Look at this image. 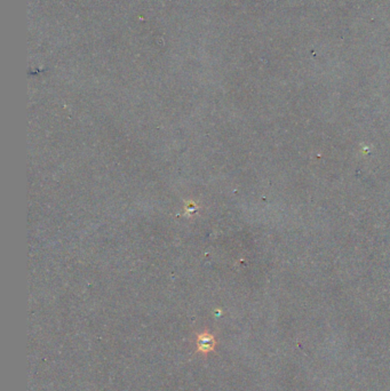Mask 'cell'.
<instances>
[{"mask_svg":"<svg viewBox=\"0 0 390 391\" xmlns=\"http://www.w3.org/2000/svg\"><path fill=\"white\" fill-rule=\"evenodd\" d=\"M215 347V338L208 333H203L197 338V348L203 354H207Z\"/></svg>","mask_w":390,"mask_h":391,"instance_id":"cell-1","label":"cell"}]
</instances>
